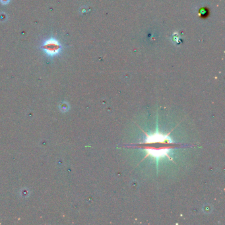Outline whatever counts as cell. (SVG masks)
<instances>
[{"mask_svg": "<svg viewBox=\"0 0 225 225\" xmlns=\"http://www.w3.org/2000/svg\"><path fill=\"white\" fill-rule=\"evenodd\" d=\"M43 50L49 55H55L60 53L61 45L58 40L50 38L44 43Z\"/></svg>", "mask_w": 225, "mask_h": 225, "instance_id": "6da1fadb", "label": "cell"}]
</instances>
